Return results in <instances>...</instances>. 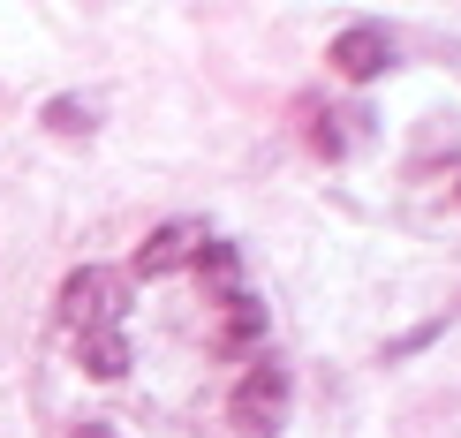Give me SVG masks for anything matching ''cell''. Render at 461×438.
<instances>
[{
    "instance_id": "1",
    "label": "cell",
    "mask_w": 461,
    "mask_h": 438,
    "mask_svg": "<svg viewBox=\"0 0 461 438\" xmlns=\"http://www.w3.org/2000/svg\"><path fill=\"white\" fill-rule=\"evenodd\" d=\"M287 401H295V378H287V363H249L242 386L227 393V416H235L242 438H273L287 424Z\"/></svg>"
},
{
    "instance_id": "2",
    "label": "cell",
    "mask_w": 461,
    "mask_h": 438,
    "mask_svg": "<svg viewBox=\"0 0 461 438\" xmlns=\"http://www.w3.org/2000/svg\"><path fill=\"white\" fill-rule=\"evenodd\" d=\"M122 273H106V264H84V273L61 280V326L84 340V333H113L122 326Z\"/></svg>"
},
{
    "instance_id": "3",
    "label": "cell",
    "mask_w": 461,
    "mask_h": 438,
    "mask_svg": "<svg viewBox=\"0 0 461 438\" xmlns=\"http://www.w3.org/2000/svg\"><path fill=\"white\" fill-rule=\"evenodd\" d=\"M204 242H212V235H204V219H167L159 235L137 250V280H167V273H182V264H197Z\"/></svg>"
},
{
    "instance_id": "6",
    "label": "cell",
    "mask_w": 461,
    "mask_h": 438,
    "mask_svg": "<svg viewBox=\"0 0 461 438\" xmlns=\"http://www.w3.org/2000/svg\"><path fill=\"white\" fill-rule=\"evenodd\" d=\"M76 355H84L91 378H122V371H129V340H122V326H113V333H84V340H76Z\"/></svg>"
},
{
    "instance_id": "4",
    "label": "cell",
    "mask_w": 461,
    "mask_h": 438,
    "mask_svg": "<svg viewBox=\"0 0 461 438\" xmlns=\"http://www.w3.org/2000/svg\"><path fill=\"white\" fill-rule=\"evenodd\" d=\"M348 84H371V76H386L393 68V38H386V23H348L333 38V53H325Z\"/></svg>"
},
{
    "instance_id": "5",
    "label": "cell",
    "mask_w": 461,
    "mask_h": 438,
    "mask_svg": "<svg viewBox=\"0 0 461 438\" xmlns=\"http://www.w3.org/2000/svg\"><path fill=\"white\" fill-rule=\"evenodd\" d=\"M258 340H265V302H258V295H220L212 348H220V355H249Z\"/></svg>"
},
{
    "instance_id": "8",
    "label": "cell",
    "mask_w": 461,
    "mask_h": 438,
    "mask_svg": "<svg viewBox=\"0 0 461 438\" xmlns=\"http://www.w3.org/2000/svg\"><path fill=\"white\" fill-rule=\"evenodd\" d=\"M76 438H113V431H106V424H84V431H76Z\"/></svg>"
},
{
    "instance_id": "7",
    "label": "cell",
    "mask_w": 461,
    "mask_h": 438,
    "mask_svg": "<svg viewBox=\"0 0 461 438\" xmlns=\"http://www.w3.org/2000/svg\"><path fill=\"white\" fill-rule=\"evenodd\" d=\"M46 129H53V137H91V106L53 99V106H46Z\"/></svg>"
}]
</instances>
